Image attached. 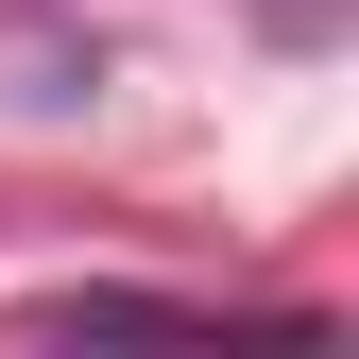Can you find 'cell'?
<instances>
[{
    "instance_id": "obj_1",
    "label": "cell",
    "mask_w": 359,
    "mask_h": 359,
    "mask_svg": "<svg viewBox=\"0 0 359 359\" xmlns=\"http://www.w3.org/2000/svg\"><path fill=\"white\" fill-rule=\"evenodd\" d=\"M34 325H52V342H154V325H189V308H171V291H52Z\"/></svg>"
}]
</instances>
